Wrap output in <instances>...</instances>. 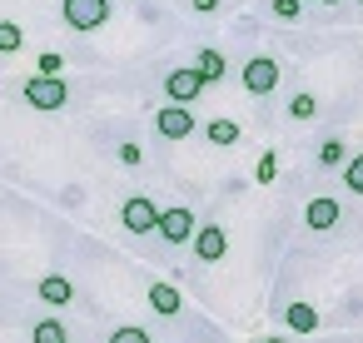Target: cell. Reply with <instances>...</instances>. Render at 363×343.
I'll list each match as a JSON object with an SVG mask.
<instances>
[{
    "instance_id": "cell-1",
    "label": "cell",
    "mask_w": 363,
    "mask_h": 343,
    "mask_svg": "<svg viewBox=\"0 0 363 343\" xmlns=\"http://www.w3.org/2000/svg\"><path fill=\"white\" fill-rule=\"evenodd\" d=\"M26 105L40 110V115H55L70 105V80L65 75H30L26 80Z\"/></svg>"
},
{
    "instance_id": "cell-2",
    "label": "cell",
    "mask_w": 363,
    "mask_h": 343,
    "mask_svg": "<svg viewBox=\"0 0 363 343\" xmlns=\"http://www.w3.org/2000/svg\"><path fill=\"white\" fill-rule=\"evenodd\" d=\"M110 0H65L60 6V16H65V26L75 30V35H90V30H100L105 21H110Z\"/></svg>"
},
{
    "instance_id": "cell-3",
    "label": "cell",
    "mask_w": 363,
    "mask_h": 343,
    "mask_svg": "<svg viewBox=\"0 0 363 343\" xmlns=\"http://www.w3.org/2000/svg\"><path fill=\"white\" fill-rule=\"evenodd\" d=\"M244 90L249 95H274L279 90V80H284V70H279V60H269V55H254L249 65H244Z\"/></svg>"
},
{
    "instance_id": "cell-4",
    "label": "cell",
    "mask_w": 363,
    "mask_h": 343,
    "mask_svg": "<svg viewBox=\"0 0 363 343\" xmlns=\"http://www.w3.org/2000/svg\"><path fill=\"white\" fill-rule=\"evenodd\" d=\"M120 224H125L130 234H155V229H160V209H155V199H150V194H130L125 209H120Z\"/></svg>"
},
{
    "instance_id": "cell-5",
    "label": "cell",
    "mask_w": 363,
    "mask_h": 343,
    "mask_svg": "<svg viewBox=\"0 0 363 343\" xmlns=\"http://www.w3.org/2000/svg\"><path fill=\"white\" fill-rule=\"evenodd\" d=\"M164 244H194V214L184 209V204H174V209H160V229H155Z\"/></svg>"
},
{
    "instance_id": "cell-6",
    "label": "cell",
    "mask_w": 363,
    "mask_h": 343,
    "mask_svg": "<svg viewBox=\"0 0 363 343\" xmlns=\"http://www.w3.org/2000/svg\"><path fill=\"white\" fill-rule=\"evenodd\" d=\"M204 85H209V80L199 75V65H194V70H169V75H164V95H169L174 105H194V100L204 95Z\"/></svg>"
},
{
    "instance_id": "cell-7",
    "label": "cell",
    "mask_w": 363,
    "mask_h": 343,
    "mask_svg": "<svg viewBox=\"0 0 363 343\" xmlns=\"http://www.w3.org/2000/svg\"><path fill=\"white\" fill-rule=\"evenodd\" d=\"M155 130H160L164 140H189V135H194V110L169 100L164 110H155Z\"/></svg>"
},
{
    "instance_id": "cell-8",
    "label": "cell",
    "mask_w": 363,
    "mask_h": 343,
    "mask_svg": "<svg viewBox=\"0 0 363 343\" xmlns=\"http://www.w3.org/2000/svg\"><path fill=\"white\" fill-rule=\"evenodd\" d=\"M224 254H229V234H224L219 224H204V229L194 234V259H199V264H219Z\"/></svg>"
},
{
    "instance_id": "cell-9",
    "label": "cell",
    "mask_w": 363,
    "mask_h": 343,
    "mask_svg": "<svg viewBox=\"0 0 363 343\" xmlns=\"http://www.w3.org/2000/svg\"><path fill=\"white\" fill-rule=\"evenodd\" d=\"M303 224H308L313 234H328V229L338 224V199H333V194H318V199H308V209H303Z\"/></svg>"
},
{
    "instance_id": "cell-10",
    "label": "cell",
    "mask_w": 363,
    "mask_h": 343,
    "mask_svg": "<svg viewBox=\"0 0 363 343\" xmlns=\"http://www.w3.org/2000/svg\"><path fill=\"white\" fill-rule=\"evenodd\" d=\"M150 308H155L160 318H179V313H184V298H179L174 283L160 279V283H150Z\"/></svg>"
},
{
    "instance_id": "cell-11",
    "label": "cell",
    "mask_w": 363,
    "mask_h": 343,
    "mask_svg": "<svg viewBox=\"0 0 363 343\" xmlns=\"http://www.w3.org/2000/svg\"><path fill=\"white\" fill-rule=\"evenodd\" d=\"M40 298H45L50 308H65V303L75 298V283H70L65 274H45V279H40Z\"/></svg>"
},
{
    "instance_id": "cell-12",
    "label": "cell",
    "mask_w": 363,
    "mask_h": 343,
    "mask_svg": "<svg viewBox=\"0 0 363 343\" xmlns=\"http://www.w3.org/2000/svg\"><path fill=\"white\" fill-rule=\"evenodd\" d=\"M204 140H209V145H219V150H229V145H239V120H229V115H219V120H209V130H204Z\"/></svg>"
},
{
    "instance_id": "cell-13",
    "label": "cell",
    "mask_w": 363,
    "mask_h": 343,
    "mask_svg": "<svg viewBox=\"0 0 363 343\" xmlns=\"http://www.w3.org/2000/svg\"><path fill=\"white\" fill-rule=\"evenodd\" d=\"M30 343H70V333H65V323H60L55 313H45V318H35Z\"/></svg>"
},
{
    "instance_id": "cell-14",
    "label": "cell",
    "mask_w": 363,
    "mask_h": 343,
    "mask_svg": "<svg viewBox=\"0 0 363 343\" xmlns=\"http://www.w3.org/2000/svg\"><path fill=\"white\" fill-rule=\"evenodd\" d=\"M284 323H289L294 333H313V328H318V313H313V303H289V308H284Z\"/></svg>"
},
{
    "instance_id": "cell-15",
    "label": "cell",
    "mask_w": 363,
    "mask_h": 343,
    "mask_svg": "<svg viewBox=\"0 0 363 343\" xmlns=\"http://www.w3.org/2000/svg\"><path fill=\"white\" fill-rule=\"evenodd\" d=\"M194 65H199V75H204L209 85H214V80H224V70H229L219 50H199V60H194Z\"/></svg>"
},
{
    "instance_id": "cell-16",
    "label": "cell",
    "mask_w": 363,
    "mask_h": 343,
    "mask_svg": "<svg viewBox=\"0 0 363 343\" xmlns=\"http://www.w3.org/2000/svg\"><path fill=\"white\" fill-rule=\"evenodd\" d=\"M318 164H323V169H343V164H348L343 140H323V145H318Z\"/></svg>"
},
{
    "instance_id": "cell-17",
    "label": "cell",
    "mask_w": 363,
    "mask_h": 343,
    "mask_svg": "<svg viewBox=\"0 0 363 343\" xmlns=\"http://www.w3.org/2000/svg\"><path fill=\"white\" fill-rule=\"evenodd\" d=\"M21 45H26V30L16 21H0V55H16Z\"/></svg>"
},
{
    "instance_id": "cell-18",
    "label": "cell",
    "mask_w": 363,
    "mask_h": 343,
    "mask_svg": "<svg viewBox=\"0 0 363 343\" xmlns=\"http://www.w3.org/2000/svg\"><path fill=\"white\" fill-rule=\"evenodd\" d=\"M313 115H318V100H313V95H308V90H303V95H294V100H289V120H313Z\"/></svg>"
},
{
    "instance_id": "cell-19",
    "label": "cell",
    "mask_w": 363,
    "mask_h": 343,
    "mask_svg": "<svg viewBox=\"0 0 363 343\" xmlns=\"http://www.w3.org/2000/svg\"><path fill=\"white\" fill-rule=\"evenodd\" d=\"M343 184H348L353 194H363V154H353V159L343 164Z\"/></svg>"
},
{
    "instance_id": "cell-20",
    "label": "cell",
    "mask_w": 363,
    "mask_h": 343,
    "mask_svg": "<svg viewBox=\"0 0 363 343\" xmlns=\"http://www.w3.org/2000/svg\"><path fill=\"white\" fill-rule=\"evenodd\" d=\"M110 343H150V333H145V328H135V323H125V328H115V333H110Z\"/></svg>"
},
{
    "instance_id": "cell-21",
    "label": "cell",
    "mask_w": 363,
    "mask_h": 343,
    "mask_svg": "<svg viewBox=\"0 0 363 343\" xmlns=\"http://www.w3.org/2000/svg\"><path fill=\"white\" fill-rule=\"evenodd\" d=\"M274 174H279V154H264L259 169H254V179H259V184H274Z\"/></svg>"
},
{
    "instance_id": "cell-22",
    "label": "cell",
    "mask_w": 363,
    "mask_h": 343,
    "mask_svg": "<svg viewBox=\"0 0 363 343\" xmlns=\"http://www.w3.org/2000/svg\"><path fill=\"white\" fill-rule=\"evenodd\" d=\"M298 11H303V0H274V16L279 21H298Z\"/></svg>"
},
{
    "instance_id": "cell-23",
    "label": "cell",
    "mask_w": 363,
    "mask_h": 343,
    "mask_svg": "<svg viewBox=\"0 0 363 343\" xmlns=\"http://www.w3.org/2000/svg\"><path fill=\"white\" fill-rule=\"evenodd\" d=\"M140 159H145L140 145H120V164H125V169H140Z\"/></svg>"
},
{
    "instance_id": "cell-24",
    "label": "cell",
    "mask_w": 363,
    "mask_h": 343,
    "mask_svg": "<svg viewBox=\"0 0 363 343\" xmlns=\"http://www.w3.org/2000/svg\"><path fill=\"white\" fill-rule=\"evenodd\" d=\"M60 70H65V60H60L55 50H45V55H40V75H60Z\"/></svg>"
},
{
    "instance_id": "cell-25",
    "label": "cell",
    "mask_w": 363,
    "mask_h": 343,
    "mask_svg": "<svg viewBox=\"0 0 363 343\" xmlns=\"http://www.w3.org/2000/svg\"><path fill=\"white\" fill-rule=\"evenodd\" d=\"M194 11H199V16H214V11H219V0H194Z\"/></svg>"
},
{
    "instance_id": "cell-26",
    "label": "cell",
    "mask_w": 363,
    "mask_h": 343,
    "mask_svg": "<svg viewBox=\"0 0 363 343\" xmlns=\"http://www.w3.org/2000/svg\"><path fill=\"white\" fill-rule=\"evenodd\" d=\"M313 6H338V0H313Z\"/></svg>"
},
{
    "instance_id": "cell-27",
    "label": "cell",
    "mask_w": 363,
    "mask_h": 343,
    "mask_svg": "<svg viewBox=\"0 0 363 343\" xmlns=\"http://www.w3.org/2000/svg\"><path fill=\"white\" fill-rule=\"evenodd\" d=\"M259 343H284V338H259Z\"/></svg>"
},
{
    "instance_id": "cell-28",
    "label": "cell",
    "mask_w": 363,
    "mask_h": 343,
    "mask_svg": "<svg viewBox=\"0 0 363 343\" xmlns=\"http://www.w3.org/2000/svg\"><path fill=\"white\" fill-rule=\"evenodd\" d=\"M358 6H363V0H358Z\"/></svg>"
}]
</instances>
